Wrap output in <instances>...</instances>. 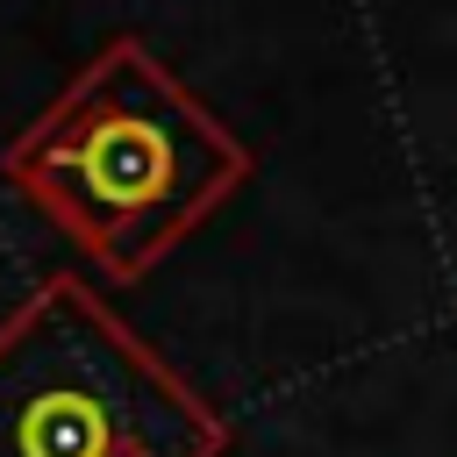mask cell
Instances as JSON below:
<instances>
[{
  "instance_id": "2",
  "label": "cell",
  "mask_w": 457,
  "mask_h": 457,
  "mask_svg": "<svg viewBox=\"0 0 457 457\" xmlns=\"http://www.w3.org/2000/svg\"><path fill=\"white\" fill-rule=\"evenodd\" d=\"M0 457H228L221 407L86 278L0 314Z\"/></svg>"
},
{
  "instance_id": "1",
  "label": "cell",
  "mask_w": 457,
  "mask_h": 457,
  "mask_svg": "<svg viewBox=\"0 0 457 457\" xmlns=\"http://www.w3.org/2000/svg\"><path fill=\"white\" fill-rule=\"evenodd\" d=\"M0 179L100 278L136 286L250 179V150L143 36H107L0 150Z\"/></svg>"
}]
</instances>
